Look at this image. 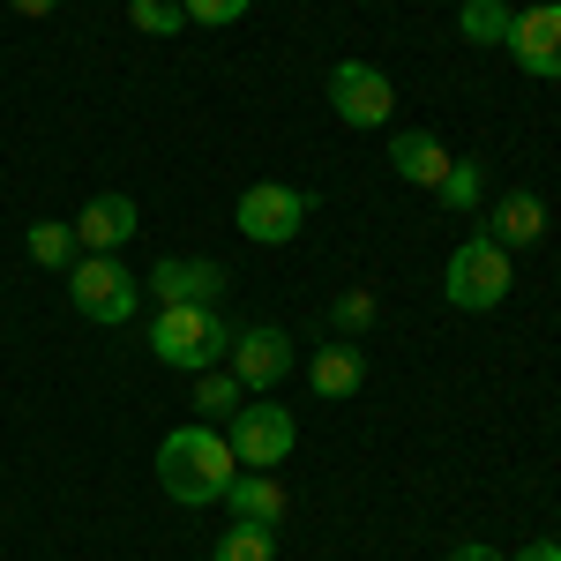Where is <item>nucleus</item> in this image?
<instances>
[{"label":"nucleus","mask_w":561,"mask_h":561,"mask_svg":"<svg viewBox=\"0 0 561 561\" xmlns=\"http://www.w3.org/2000/svg\"><path fill=\"white\" fill-rule=\"evenodd\" d=\"M232 472H240V457H232V442H225L210 420L173 427L165 442H158V486L173 494L180 510H210V502H225Z\"/></svg>","instance_id":"f257e3e1"},{"label":"nucleus","mask_w":561,"mask_h":561,"mask_svg":"<svg viewBox=\"0 0 561 561\" xmlns=\"http://www.w3.org/2000/svg\"><path fill=\"white\" fill-rule=\"evenodd\" d=\"M232 322L217 300H195V307H158L150 322V359L158 367H180V375H203V367H225L232 359Z\"/></svg>","instance_id":"f03ea898"},{"label":"nucleus","mask_w":561,"mask_h":561,"mask_svg":"<svg viewBox=\"0 0 561 561\" xmlns=\"http://www.w3.org/2000/svg\"><path fill=\"white\" fill-rule=\"evenodd\" d=\"M510 285H517V270H510V248H494L486 232L479 240H465L457 255H449V270H442V300L465 307V314H486V307L510 300Z\"/></svg>","instance_id":"7ed1b4c3"},{"label":"nucleus","mask_w":561,"mask_h":561,"mask_svg":"<svg viewBox=\"0 0 561 561\" xmlns=\"http://www.w3.org/2000/svg\"><path fill=\"white\" fill-rule=\"evenodd\" d=\"M68 300H76L83 322L121 330V322H135V307H142V285L121 270V255H76V270H68Z\"/></svg>","instance_id":"20e7f679"},{"label":"nucleus","mask_w":561,"mask_h":561,"mask_svg":"<svg viewBox=\"0 0 561 561\" xmlns=\"http://www.w3.org/2000/svg\"><path fill=\"white\" fill-rule=\"evenodd\" d=\"M307 210H314V195H307V187L255 180V187L240 195V240H255V248H285V240H300Z\"/></svg>","instance_id":"39448f33"},{"label":"nucleus","mask_w":561,"mask_h":561,"mask_svg":"<svg viewBox=\"0 0 561 561\" xmlns=\"http://www.w3.org/2000/svg\"><path fill=\"white\" fill-rule=\"evenodd\" d=\"M225 442H232V457H240L248 472H277V465L293 457V442H300V420H293L285 404H240Z\"/></svg>","instance_id":"423d86ee"},{"label":"nucleus","mask_w":561,"mask_h":561,"mask_svg":"<svg viewBox=\"0 0 561 561\" xmlns=\"http://www.w3.org/2000/svg\"><path fill=\"white\" fill-rule=\"evenodd\" d=\"M330 113H337L345 128H389L397 90H389L382 68H367V60H337V68H330Z\"/></svg>","instance_id":"0eeeda50"},{"label":"nucleus","mask_w":561,"mask_h":561,"mask_svg":"<svg viewBox=\"0 0 561 561\" xmlns=\"http://www.w3.org/2000/svg\"><path fill=\"white\" fill-rule=\"evenodd\" d=\"M293 359H300V352H293V337L262 322V330H240V337H232V359H225V367L240 375V389H248V397H270V389L293 375Z\"/></svg>","instance_id":"6e6552de"},{"label":"nucleus","mask_w":561,"mask_h":561,"mask_svg":"<svg viewBox=\"0 0 561 561\" xmlns=\"http://www.w3.org/2000/svg\"><path fill=\"white\" fill-rule=\"evenodd\" d=\"M510 53H517L524 76H539V83H561V0H539V8H524L517 31H510Z\"/></svg>","instance_id":"1a4fd4ad"},{"label":"nucleus","mask_w":561,"mask_h":561,"mask_svg":"<svg viewBox=\"0 0 561 561\" xmlns=\"http://www.w3.org/2000/svg\"><path fill=\"white\" fill-rule=\"evenodd\" d=\"M142 285L158 293V307H195V300H217L225 293V270L210 255H165Z\"/></svg>","instance_id":"9d476101"},{"label":"nucleus","mask_w":561,"mask_h":561,"mask_svg":"<svg viewBox=\"0 0 561 561\" xmlns=\"http://www.w3.org/2000/svg\"><path fill=\"white\" fill-rule=\"evenodd\" d=\"M135 225H142L135 217V195H90L83 217H76V248L83 255H121L135 240Z\"/></svg>","instance_id":"9b49d317"},{"label":"nucleus","mask_w":561,"mask_h":561,"mask_svg":"<svg viewBox=\"0 0 561 561\" xmlns=\"http://www.w3.org/2000/svg\"><path fill=\"white\" fill-rule=\"evenodd\" d=\"M449 165H457V158L442 150V135H427V128H397V135H389V173H397V180H412V187H427V195H434Z\"/></svg>","instance_id":"f8f14e48"},{"label":"nucleus","mask_w":561,"mask_h":561,"mask_svg":"<svg viewBox=\"0 0 561 561\" xmlns=\"http://www.w3.org/2000/svg\"><path fill=\"white\" fill-rule=\"evenodd\" d=\"M486 240H494V248H539V240H547V203H539L531 187H510V195L486 210Z\"/></svg>","instance_id":"ddd939ff"},{"label":"nucleus","mask_w":561,"mask_h":561,"mask_svg":"<svg viewBox=\"0 0 561 561\" xmlns=\"http://www.w3.org/2000/svg\"><path fill=\"white\" fill-rule=\"evenodd\" d=\"M225 510H232V524H262V531H277L293 502H285L277 472H232V486H225Z\"/></svg>","instance_id":"4468645a"},{"label":"nucleus","mask_w":561,"mask_h":561,"mask_svg":"<svg viewBox=\"0 0 561 561\" xmlns=\"http://www.w3.org/2000/svg\"><path fill=\"white\" fill-rule=\"evenodd\" d=\"M307 382H314V397H352L367 382V359H359V345H322L314 367H307Z\"/></svg>","instance_id":"2eb2a0df"},{"label":"nucleus","mask_w":561,"mask_h":561,"mask_svg":"<svg viewBox=\"0 0 561 561\" xmlns=\"http://www.w3.org/2000/svg\"><path fill=\"white\" fill-rule=\"evenodd\" d=\"M457 31H465L472 45H510L517 8H510V0H465V8H457Z\"/></svg>","instance_id":"dca6fc26"},{"label":"nucleus","mask_w":561,"mask_h":561,"mask_svg":"<svg viewBox=\"0 0 561 561\" xmlns=\"http://www.w3.org/2000/svg\"><path fill=\"white\" fill-rule=\"evenodd\" d=\"M23 248H31L38 270H76V255H83V248H76V225H60V217L31 225V232H23Z\"/></svg>","instance_id":"f3484780"},{"label":"nucleus","mask_w":561,"mask_h":561,"mask_svg":"<svg viewBox=\"0 0 561 561\" xmlns=\"http://www.w3.org/2000/svg\"><path fill=\"white\" fill-rule=\"evenodd\" d=\"M240 397H248V389H240L232 367H203V375H195V412H203V420H232Z\"/></svg>","instance_id":"a211bd4d"},{"label":"nucleus","mask_w":561,"mask_h":561,"mask_svg":"<svg viewBox=\"0 0 561 561\" xmlns=\"http://www.w3.org/2000/svg\"><path fill=\"white\" fill-rule=\"evenodd\" d=\"M479 187H486V165H479V158H457V165L442 173V187H434V203H442V210H479Z\"/></svg>","instance_id":"6ab92c4d"},{"label":"nucleus","mask_w":561,"mask_h":561,"mask_svg":"<svg viewBox=\"0 0 561 561\" xmlns=\"http://www.w3.org/2000/svg\"><path fill=\"white\" fill-rule=\"evenodd\" d=\"M210 561H277V531H262V524H232V531L210 547Z\"/></svg>","instance_id":"aec40b11"},{"label":"nucleus","mask_w":561,"mask_h":561,"mask_svg":"<svg viewBox=\"0 0 561 561\" xmlns=\"http://www.w3.org/2000/svg\"><path fill=\"white\" fill-rule=\"evenodd\" d=\"M128 23L142 31V38H180V0H128Z\"/></svg>","instance_id":"412c9836"},{"label":"nucleus","mask_w":561,"mask_h":561,"mask_svg":"<svg viewBox=\"0 0 561 561\" xmlns=\"http://www.w3.org/2000/svg\"><path fill=\"white\" fill-rule=\"evenodd\" d=\"M255 0H180V15L187 23H210V31H225V23H240Z\"/></svg>","instance_id":"4be33fe9"},{"label":"nucleus","mask_w":561,"mask_h":561,"mask_svg":"<svg viewBox=\"0 0 561 561\" xmlns=\"http://www.w3.org/2000/svg\"><path fill=\"white\" fill-rule=\"evenodd\" d=\"M330 322H337L345 337H359V330H375V293H345V300L330 307Z\"/></svg>","instance_id":"5701e85b"},{"label":"nucleus","mask_w":561,"mask_h":561,"mask_svg":"<svg viewBox=\"0 0 561 561\" xmlns=\"http://www.w3.org/2000/svg\"><path fill=\"white\" fill-rule=\"evenodd\" d=\"M517 561H561V539H531V547H524Z\"/></svg>","instance_id":"b1692460"},{"label":"nucleus","mask_w":561,"mask_h":561,"mask_svg":"<svg viewBox=\"0 0 561 561\" xmlns=\"http://www.w3.org/2000/svg\"><path fill=\"white\" fill-rule=\"evenodd\" d=\"M8 8H15V15H53L60 0H8Z\"/></svg>","instance_id":"393cba45"},{"label":"nucleus","mask_w":561,"mask_h":561,"mask_svg":"<svg viewBox=\"0 0 561 561\" xmlns=\"http://www.w3.org/2000/svg\"><path fill=\"white\" fill-rule=\"evenodd\" d=\"M449 561H502V554H494V547H479V539H472V547H457Z\"/></svg>","instance_id":"a878e982"}]
</instances>
